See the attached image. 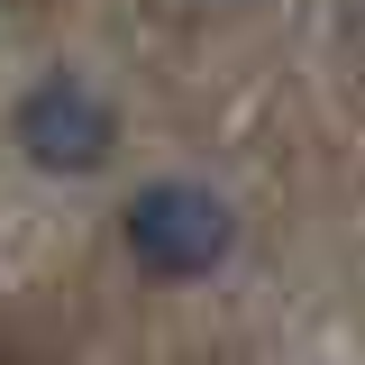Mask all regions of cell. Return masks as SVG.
I'll use <instances>...</instances> for the list:
<instances>
[{
	"mask_svg": "<svg viewBox=\"0 0 365 365\" xmlns=\"http://www.w3.org/2000/svg\"><path fill=\"white\" fill-rule=\"evenodd\" d=\"M119 237H128L137 274H155V283H201V274L228 265V247H237V220H228V201L210 192V182H146L128 201V220H119Z\"/></svg>",
	"mask_w": 365,
	"mask_h": 365,
	"instance_id": "1",
	"label": "cell"
},
{
	"mask_svg": "<svg viewBox=\"0 0 365 365\" xmlns=\"http://www.w3.org/2000/svg\"><path fill=\"white\" fill-rule=\"evenodd\" d=\"M9 137H19V155H28L37 174L73 182V174H101V165H110L119 110H110L83 73H37V83L19 91V110H9Z\"/></svg>",
	"mask_w": 365,
	"mask_h": 365,
	"instance_id": "2",
	"label": "cell"
}]
</instances>
